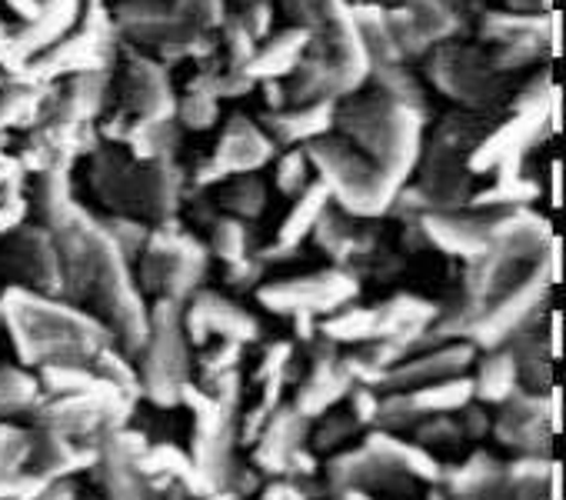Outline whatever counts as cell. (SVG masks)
<instances>
[{
  "mask_svg": "<svg viewBox=\"0 0 566 500\" xmlns=\"http://www.w3.org/2000/svg\"><path fill=\"white\" fill-rule=\"evenodd\" d=\"M314 150H317V160L327 164V174L344 190V197L357 200L360 210H370V207L384 204V187H380L377 170H370L364 160H357L354 154H347L337 144H317Z\"/></svg>",
  "mask_w": 566,
  "mask_h": 500,
  "instance_id": "obj_1",
  "label": "cell"
},
{
  "mask_svg": "<svg viewBox=\"0 0 566 500\" xmlns=\"http://www.w3.org/2000/svg\"><path fill=\"white\" fill-rule=\"evenodd\" d=\"M510 381H513V367L510 364H490L483 371V390H486L483 397H503Z\"/></svg>",
  "mask_w": 566,
  "mask_h": 500,
  "instance_id": "obj_2",
  "label": "cell"
}]
</instances>
